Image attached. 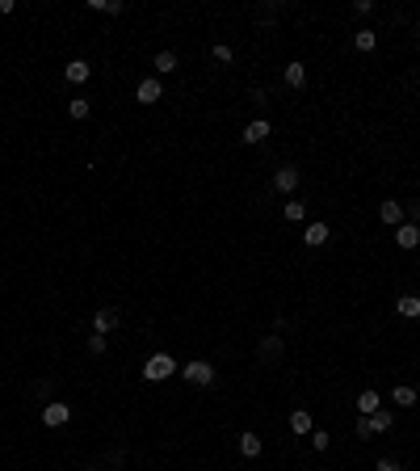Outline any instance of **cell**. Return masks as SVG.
Segmentation results:
<instances>
[{
    "instance_id": "1",
    "label": "cell",
    "mask_w": 420,
    "mask_h": 471,
    "mask_svg": "<svg viewBox=\"0 0 420 471\" xmlns=\"http://www.w3.org/2000/svg\"><path fill=\"white\" fill-rule=\"evenodd\" d=\"M173 375H181V366H177V358L164 354V349L143 362V383H164V379H173Z\"/></svg>"
},
{
    "instance_id": "14",
    "label": "cell",
    "mask_w": 420,
    "mask_h": 471,
    "mask_svg": "<svg viewBox=\"0 0 420 471\" xmlns=\"http://www.w3.org/2000/svg\"><path fill=\"white\" fill-rule=\"evenodd\" d=\"M151 68H156V76H177V68H181V59H177V51H156V59H151Z\"/></svg>"
},
{
    "instance_id": "15",
    "label": "cell",
    "mask_w": 420,
    "mask_h": 471,
    "mask_svg": "<svg viewBox=\"0 0 420 471\" xmlns=\"http://www.w3.org/2000/svg\"><path fill=\"white\" fill-rule=\"evenodd\" d=\"M357 417H374L378 408H382V396H378V387H366V391H357Z\"/></svg>"
},
{
    "instance_id": "32",
    "label": "cell",
    "mask_w": 420,
    "mask_h": 471,
    "mask_svg": "<svg viewBox=\"0 0 420 471\" xmlns=\"http://www.w3.org/2000/svg\"><path fill=\"white\" fill-rule=\"evenodd\" d=\"M404 211H408V223L420 228V202H404Z\"/></svg>"
},
{
    "instance_id": "22",
    "label": "cell",
    "mask_w": 420,
    "mask_h": 471,
    "mask_svg": "<svg viewBox=\"0 0 420 471\" xmlns=\"http://www.w3.org/2000/svg\"><path fill=\"white\" fill-rule=\"evenodd\" d=\"M370 429H374V438H378V433H391V429H395V413H391V408H378L370 417Z\"/></svg>"
},
{
    "instance_id": "34",
    "label": "cell",
    "mask_w": 420,
    "mask_h": 471,
    "mask_svg": "<svg viewBox=\"0 0 420 471\" xmlns=\"http://www.w3.org/2000/svg\"><path fill=\"white\" fill-rule=\"evenodd\" d=\"M416 43H420V26H416Z\"/></svg>"
},
{
    "instance_id": "29",
    "label": "cell",
    "mask_w": 420,
    "mask_h": 471,
    "mask_svg": "<svg viewBox=\"0 0 420 471\" xmlns=\"http://www.w3.org/2000/svg\"><path fill=\"white\" fill-rule=\"evenodd\" d=\"M252 105H257V110H265V105H269V93H265V89H261V85H257V89H252Z\"/></svg>"
},
{
    "instance_id": "12",
    "label": "cell",
    "mask_w": 420,
    "mask_h": 471,
    "mask_svg": "<svg viewBox=\"0 0 420 471\" xmlns=\"http://www.w3.org/2000/svg\"><path fill=\"white\" fill-rule=\"evenodd\" d=\"M281 80H286V89H307V63L303 59H290L281 68Z\"/></svg>"
},
{
    "instance_id": "4",
    "label": "cell",
    "mask_w": 420,
    "mask_h": 471,
    "mask_svg": "<svg viewBox=\"0 0 420 471\" xmlns=\"http://www.w3.org/2000/svg\"><path fill=\"white\" fill-rule=\"evenodd\" d=\"M298 186H303V169L298 164H278L274 169V189L278 194H294Z\"/></svg>"
},
{
    "instance_id": "5",
    "label": "cell",
    "mask_w": 420,
    "mask_h": 471,
    "mask_svg": "<svg viewBox=\"0 0 420 471\" xmlns=\"http://www.w3.org/2000/svg\"><path fill=\"white\" fill-rule=\"evenodd\" d=\"M378 223H387V228H399V223H408V211H404V202H399V198H382V202H378Z\"/></svg>"
},
{
    "instance_id": "24",
    "label": "cell",
    "mask_w": 420,
    "mask_h": 471,
    "mask_svg": "<svg viewBox=\"0 0 420 471\" xmlns=\"http://www.w3.org/2000/svg\"><path fill=\"white\" fill-rule=\"evenodd\" d=\"M281 215H286L290 223H303V219H307V202H298V198H290V202L281 206Z\"/></svg>"
},
{
    "instance_id": "10",
    "label": "cell",
    "mask_w": 420,
    "mask_h": 471,
    "mask_svg": "<svg viewBox=\"0 0 420 471\" xmlns=\"http://www.w3.org/2000/svg\"><path fill=\"white\" fill-rule=\"evenodd\" d=\"M89 76H93V63L89 59H68L63 63V80L68 85H89Z\"/></svg>"
},
{
    "instance_id": "27",
    "label": "cell",
    "mask_w": 420,
    "mask_h": 471,
    "mask_svg": "<svg viewBox=\"0 0 420 471\" xmlns=\"http://www.w3.org/2000/svg\"><path fill=\"white\" fill-rule=\"evenodd\" d=\"M307 438H311V450H320V455H324L328 446H332V433H328V429H311Z\"/></svg>"
},
{
    "instance_id": "20",
    "label": "cell",
    "mask_w": 420,
    "mask_h": 471,
    "mask_svg": "<svg viewBox=\"0 0 420 471\" xmlns=\"http://www.w3.org/2000/svg\"><path fill=\"white\" fill-rule=\"evenodd\" d=\"M395 316H404V320H420V295H399L395 299Z\"/></svg>"
},
{
    "instance_id": "28",
    "label": "cell",
    "mask_w": 420,
    "mask_h": 471,
    "mask_svg": "<svg viewBox=\"0 0 420 471\" xmlns=\"http://www.w3.org/2000/svg\"><path fill=\"white\" fill-rule=\"evenodd\" d=\"M353 438H357V442H370V438H374L370 417H357V421H353Z\"/></svg>"
},
{
    "instance_id": "31",
    "label": "cell",
    "mask_w": 420,
    "mask_h": 471,
    "mask_svg": "<svg viewBox=\"0 0 420 471\" xmlns=\"http://www.w3.org/2000/svg\"><path fill=\"white\" fill-rule=\"evenodd\" d=\"M353 13H357V17H370V13H374V0H353Z\"/></svg>"
},
{
    "instance_id": "26",
    "label": "cell",
    "mask_w": 420,
    "mask_h": 471,
    "mask_svg": "<svg viewBox=\"0 0 420 471\" xmlns=\"http://www.w3.org/2000/svg\"><path fill=\"white\" fill-rule=\"evenodd\" d=\"M210 59L215 63H235V51L227 43H210Z\"/></svg>"
},
{
    "instance_id": "9",
    "label": "cell",
    "mask_w": 420,
    "mask_h": 471,
    "mask_svg": "<svg viewBox=\"0 0 420 471\" xmlns=\"http://www.w3.org/2000/svg\"><path fill=\"white\" fill-rule=\"evenodd\" d=\"M328 240H332V228H328L324 219H311V223L303 228V244H307V248H324Z\"/></svg>"
},
{
    "instance_id": "17",
    "label": "cell",
    "mask_w": 420,
    "mask_h": 471,
    "mask_svg": "<svg viewBox=\"0 0 420 471\" xmlns=\"http://www.w3.org/2000/svg\"><path fill=\"white\" fill-rule=\"evenodd\" d=\"M391 400H395L399 408H416V404H420V391L412 387V383H395V387H391Z\"/></svg>"
},
{
    "instance_id": "13",
    "label": "cell",
    "mask_w": 420,
    "mask_h": 471,
    "mask_svg": "<svg viewBox=\"0 0 420 471\" xmlns=\"http://www.w3.org/2000/svg\"><path fill=\"white\" fill-rule=\"evenodd\" d=\"M118 320H122V316H118V307H97V312H93V332L109 337V332L118 329Z\"/></svg>"
},
{
    "instance_id": "6",
    "label": "cell",
    "mask_w": 420,
    "mask_h": 471,
    "mask_svg": "<svg viewBox=\"0 0 420 471\" xmlns=\"http://www.w3.org/2000/svg\"><path fill=\"white\" fill-rule=\"evenodd\" d=\"M135 101H139V105L164 101V80H160V76H143L139 85H135Z\"/></svg>"
},
{
    "instance_id": "2",
    "label": "cell",
    "mask_w": 420,
    "mask_h": 471,
    "mask_svg": "<svg viewBox=\"0 0 420 471\" xmlns=\"http://www.w3.org/2000/svg\"><path fill=\"white\" fill-rule=\"evenodd\" d=\"M181 379H185L189 387H210L215 383V366L206 358H189L185 366H181Z\"/></svg>"
},
{
    "instance_id": "25",
    "label": "cell",
    "mask_w": 420,
    "mask_h": 471,
    "mask_svg": "<svg viewBox=\"0 0 420 471\" xmlns=\"http://www.w3.org/2000/svg\"><path fill=\"white\" fill-rule=\"evenodd\" d=\"M85 345H89V354H93V358H105V354H109V337H101V332H93Z\"/></svg>"
},
{
    "instance_id": "11",
    "label": "cell",
    "mask_w": 420,
    "mask_h": 471,
    "mask_svg": "<svg viewBox=\"0 0 420 471\" xmlns=\"http://www.w3.org/2000/svg\"><path fill=\"white\" fill-rule=\"evenodd\" d=\"M391 236H395V248H404V253H416L420 248V228L416 223H399Z\"/></svg>"
},
{
    "instance_id": "8",
    "label": "cell",
    "mask_w": 420,
    "mask_h": 471,
    "mask_svg": "<svg viewBox=\"0 0 420 471\" xmlns=\"http://www.w3.org/2000/svg\"><path fill=\"white\" fill-rule=\"evenodd\" d=\"M235 450H239L244 459H261V455H265V438L252 433V429H244V433L235 438Z\"/></svg>"
},
{
    "instance_id": "16",
    "label": "cell",
    "mask_w": 420,
    "mask_h": 471,
    "mask_svg": "<svg viewBox=\"0 0 420 471\" xmlns=\"http://www.w3.org/2000/svg\"><path fill=\"white\" fill-rule=\"evenodd\" d=\"M281 349H286V341H281L278 332H269V337H261L257 358H261V362H274V358H281Z\"/></svg>"
},
{
    "instance_id": "19",
    "label": "cell",
    "mask_w": 420,
    "mask_h": 471,
    "mask_svg": "<svg viewBox=\"0 0 420 471\" xmlns=\"http://www.w3.org/2000/svg\"><path fill=\"white\" fill-rule=\"evenodd\" d=\"M311 429H316V417H311V408H294V413H290V433L307 438Z\"/></svg>"
},
{
    "instance_id": "33",
    "label": "cell",
    "mask_w": 420,
    "mask_h": 471,
    "mask_svg": "<svg viewBox=\"0 0 420 471\" xmlns=\"http://www.w3.org/2000/svg\"><path fill=\"white\" fill-rule=\"evenodd\" d=\"M17 13V0H0V17H13Z\"/></svg>"
},
{
    "instance_id": "30",
    "label": "cell",
    "mask_w": 420,
    "mask_h": 471,
    "mask_svg": "<svg viewBox=\"0 0 420 471\" xmlns=\"http://www.w3.org/2000/svg\"><path fill=\"white\" fill-rule=\"evenodd\" d=\"M374 471H404V467H399V463H395V459H391V455H382V459H378V463H374Z\"/></svg>"
},
{
    "instance_id": "23",
    "label": "cell",
    "mask_w": 420,
    "mask_h": 471,
    "mask_svg": "<svg viewBox=\"0 0 420 471\" xmlns=\"http://www.w3.org/2000/svg\"><path fill=\"white\" fill-rule=\"evenodd\" d=\"M89 9H93V13H105V17H122V13H126L122 0H89Z\"/></svg>"
},
{
    "instance_id": "18",
    "label": "cell",
    "mask_w": 420,
    "mask_h": 471,
    "mask_svg": "<svg viewBox=\"0 0 420 471\" xmlns=\"http://www.w3.org/2000/svg\"><path fill=\"white\" fill-rule=\"evenodd\" d=\"M353 51H362V55H374V51H378V30H370V26L353 30Z\"/></svg>"
},
{
    "instance_id": "3",
    "label": "cell",
    "mask_w": 420,
    "mask_h": 471,
    "mask_svg": "<svg viewBox=\"0 0 420 471\" xmlns=\"http://www.w3.org/2000/svg\"><path fill=\"white\" fill-rule=\"evenodd\" d=\"M269 135H274V122L261 114V118H252V122L239 131V143H244V147H261V143L269 139Z\"/></svg>"
},
{
    "instance_id": "7",
    "label": "cell",
    "mask_w": 420,
    "mask_h": 471,
    "mask_svg": "<svg viewBox=\"0 0 420 471\" xmlns=\"http://www.w3.org/2000/svg\"><path fill=\"white\" fill-rule=\"evenodd\" d=\"M68 421H72V404H63V400H47L43 404V425L47 429H63Z\"/></svg>"
},
{
    "instance_id": "21",
    "label": "cell",
    "mask_w": 420,
    "mask_h": 471,
    "mask_svg": "<svg viewBox=\"0 0 420 471\" xmlns=\"http://www.w3.org/2000/svg\"><path fill=\"white\" fill-rule=\"evenodd\" d=\"M89 114H93V97H72V101H68V118H72V122H85V118H89Z\"/></svg>"
}]
</instances>
